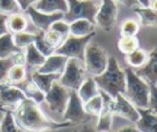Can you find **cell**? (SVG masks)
<instances>
[{"label": "cell", "mask_w": 157, "mask_h": 132, "mask_svg": "<svg viewBox=\"0 0 157 132\" xmlns=\"http://www.w3.org/2000/svg\"><path fill=\"white\" fill-rule=\"evenodd\" d=\"M23 54H25V66L27 71L37 70L39 66L43 65L45 60V56L34 46V44H29L28 46H26L23 49Z\"/></svg>", "instance_id": "18"}, {"label": "cell", "mask_w": 157, "mask_h": 132, "mask_svg": "<svg viewBox=\"0 0 157 132\" xmlns=\"http://www.w3.org/2000/svg\"><path fill=\"white\" fill-rule=\"evenodd\" d=\"M31 21L27 17V15L23 11L20 12H15L11 15H7L6 17V27H7V32L11 34L18 33V32H23V31H29V26H31Z\"/></svg>", "instance_id": "16"}, {"label": "cell", "mask_w": 157, "mask_h": 132, "mask_svg": "<svg viewBox=\"0 0 157 132\" xmlns=\"http://www.w3.org/2000/svg\"><path fill=\"white\" fill-rule=\"evenodd\" d=\"M70 92L71 90L67 89L66 87H64L63 84H60L59 81H55L52 84L50 89L45 93L43 103L47 104L48 109L52 112L63 115V112L66 108L69 97H70Z\"/></svg>", "instance_id": "9"}, {"label": "cell", "mask_w": 157, "mask_h": 132, "mask_svg": "<svg viewBox=\"0 0 157 132\" xmlns=\"http://www.w3.org/2000/svg\"><path fill=\"white\" fill-rule=\"evenodd\" d=\"M83 65L87 75L91 77H96L105 70L108 65V55L99 45L88 43L85 50Z\"/></svg>", "instance_id": "6"}, {"label": "cell", "mask_w": 157, "mask_h": 132, "mask_svg": "<svg viewBox=\"0 0 157 132\" xmlns=\"http://www.w3.org/2000/svg\"><path fill=\"white\" fill-rule=\"evenodd\" d=\"M148 109H151V110L157 115V84H151V88H150Z\"/></svg>", "instance_id": "38"}, {"label": "cell", "mask_w": 157, "mask_h": 132, "mask_svg": "<svg viewBox=\"0 0 157 132\" xmlns=\"http://www.w3.org/2000/svg\"><path fill=\"white\" fill-rule=\"evenodd\" d=\"M113 115H118L129 120L130 122L135 123L139 120V110L135 105H132L124 94H118L114 98V106H113Z\"/></svg>", "instance_id": "13"}, {"label": "cell", "mask_w": 157, "mask_h": 132, "mask_svg": "<svg viewBox=\"0 0 157 132\" xmlns=\"http://www.w3.org/2000/svg\"><path fill=\"white\" fill-rule=\"evenodd\" d=\"M87 71L85 68L83 61L75 59V57H69L65 65L64 71L61 72L59 77V83L66 87L70 90H77L78 87L82 84V82L87 78Z\"/></svg>", "instance_id": "5"}, {"label": "cell", "mask_w": 157, "mask_h": 132, "mask_svg": "<svg viewBox=\"0 0 157 132\" xmlns=\"http://www.w3.org/2000/svg\"><path fill=\"white\" fill-rule=\"evenodd\" d=\"M83 108L88 115L98 117L99 114L102 112V109H103V100H102L101 94L98 93L97 95H94L93 98H91L86 103H83Z\"/></svg>", "instance_id": "29"}, {"label": "cell", "mask_w": 157, "mask_h": 132, "mask_svg": "<svg viewBox=\"0 0 157 132\" xmlns=\"http://www.w3.org/2000/svg\"><path fill=\"white\" fill-rule=\"evenodd\" d=\"M27 68L25 65H12L7 72L6 81L11 84H18L27 78Z\"/></svg>", "instance_id": "27"}, {"label": "cell", "mask_w": 157, "mask_h": 132, "mask_svg": "<svg viewBox=\"0 0 157 132\" xmlns=\"http://www.w3.org/2000/svg\"><path fill=\"white\" fill-rule=\"evenodd\" d=\"M6 17L7 15L0 13V35L7 33V27H6Z\"/></svg>", "instance_id": "40"}, {"label": "cell", "mask_w": 157, "mask_h": 132, "mask_svg": "<svg viewBox=\"0 0 157 132\" xmlns=\"http://www.w3.org/2000/svg\"><path fill=\"white\" fill-rule=\"evenodd\" d=\"M147 56H148V54L145 50H142V49L139 48V49H136V50L126 54L125 55V61H126V64L129 65L130 68L137 70V68L142 67L146 64Z\"/></svg>", "instance_id": "26"}, {"label": "cell", "mask_w": 157, "mask_h": 132, "mask_svg": "<svg viewBox=\"0 0 157 132\" xmlns=\"http://www.w3.org/2000/svg\"><path fill=\"white\" fill-rule=\"evenodd\" d=\"M99 90L107 93L112 98L118 94H124L125 90V72L120 68L117 59L114 56L108 57V65L105 70L93 77Z\"/></svg>", "instance_id": "2"}, {"label": "cell", "mask_w": 157, "mask_h": 132, "mask_svg": "<svg viewBox=\"0 0 157 132\" xmlns=\"http://www.w3.org/2000/svg\"><path fill=\"white\" fill-rule=\"evenodd\" d=\"M20 11L21 9L16 0H0V13L11 15Z\"/></svg>", "instance_id": "35"}, {"label": "cell", "mask_w": 157, "mask_h": 132, "mask_svg": "<svg viewBox=\"0 0 157 132\" xmlns=\"http://www.w3.org/2000/svg\"><path fill=\"white\" fill-rule=\"evenodd\" d=\"M76 93H77L78 98L81 99V101L86 103L88 99H91L94 95H97L99 93V89L97 87V83H96L94 78L91 77V76H87V78L82 82V84L78 87Z\"/></svg>", "instance_id": "22"}, {"label": "cell", "mask_w": 157, "mask_h": 132, "mask_svg": "<svg viewBox=\"0 0 157 132\" xmlns=\"http://www.w3.org/2000/svg\"><path fill=\"white\" fill-rule=\"evenodd\" d=\"M77 132H96V130H94V126H90L85 123L81 130H77Z\"/></svg>", "instance_id": "43"}, {"label": "cell", "mask_w": 157, "mask_h": 132, "mask_svg": "<svg viewBox=\"0 0 157 132\" xmlns=\"http://www.w3.org/2000/svg\"><path fill=\"white\" fill-rule=\"evenodd\" d=\"M15 65L12 61V57L9 59H0V83L5 82L7 78V72L10 70V67Z\"/></svg>", "instance_id": "37"}, {"label": "cell", "mask_w": 157, "mask_h": 132, "mask_svg": "<svg viewBox=\"0 0 157 132\" xmlns=\"http://www.w3.org/2000/svg\"><path fill=\"white\" fill-rule=\"evenodd\" d=\"M50 29L58 32V33L63 37V39H65V38H67V37L70 35V26H69V23H67L66 21H64L63 18H61V20H58V21H55V22H53L52 26H50Z\"/></svg>", "instance_id": "36"}, {"label": "cell", "mask_w": 157, "mask_h": 132, "mask_svg": "<svg viewBox=\"0 0 157 132\" xmlns=\"http://www.w3.org/2000/svg\"><path fill=\"white\" fill-rule=\"evenodd\" d=\"M117 132H139V130L136 128L135 125H129V126H124V127L119 128Z\"/></svg>", "instance_id": "42"}, {"label": "cell", "mask_w": 157, "mask_h": 132, "mask_svg": "<svg viewBox=\"0 0 157 132\" xmlns=\"http://www.w3.org/2000/svg\"><path fill=\"white\" fill-rule=\"evenodd\" d=\"M94 37V33H91L85 37H75V35H69L67 38L64 39V42L55 49L56 54L64 55L67 59L69 57H75L78 60L83 61L85 56V50L88 43H91V39Z\"/></svg>", "instance_id": "7"}, {"label": "cell", "mask_w": 157, "mask_h": 132, "mask_svg": "<svg viewBox=\"0 0 157 132\" xmlns=\"http://www.w3.org/2000/svg\"><path fill=\"white\" fill-rule=\"evenodd\" d=\"M25 98V93L17 86L7 81L0 83V108L6 109V111H12Z\"/></svg>", "instance_id": "11"}, {"label": "cell", "mask_w": 157, "mask_h": 132, "mask_svg": "<svg viewBox=\"0 0 157 132\" xmlns=\"http://www.w3.org/2000/svg\"><path fill=\"white\" fill-rule=\"evenodd\" d=\"M140 29V23L134 18H126L120 26L121 37H136Z\"/></svg>", "instance_id": "31"}, {"label": "cell", "mask_w": 157, "mask_h": 132, "mask_svg": "<svg viewBox=\"0 0 157 132\" xmlns=\"http://www.w3.org/2000/svg\"><path fill=\"white\" fill-rule=\"evenodd\" d=\"M33 44H34V46H36V48H37V49H38L45 57L55 53V49H54L53 46H50V45L44 40V38H43V32H40V31L37 32V34H36V39H34Z\"/></svg>", "instance_id": "33"}, {"label": "cell", "mask_w": 157, "mask_h": 132, "mask_svg": "<svg viewBox=\"0 0 157 132\" xmlns=\"http://www.w3.org/2000/svg\"><path fill=\"white\" fill-rule=\"evenodd\" d=\"M137 110L140 116L135 126L139 132H157V115L148 108Z\"/></svg>", "instance_id": "17"}, {"label": "cell", "mask_w": 157, "mask_h": 132, "mask_svg": "<svg viewBox=\"0 0 157 132\" xmlns=\"http://www.w3.org/2000/svg\"><path fill=\"white\" fill-rule=\"evenodd\" d=\"M118 49L124 55L139 49V39L136 37H120L118 40Z\"/></svg>", "instance_id": "32"}, {"label": "cell", "mask_w": 157, "mask_h": 132, "mask_svg": "<svg viewBox=\"0 0 157 132\" xmlns=\"http://www.w3.org/2000/svg\"><path fill=\"white\" fill-rule=\"evenodd\" d=\"M125 90L124 97L137 109L148 108L151 86L141 78L134 68H125Z\"/></svg>", "instance_id": "3"}, {"label": "cell", "mask_w": 157, "mask_h": 132, "mask_svg": "<svg viewBox=\"0 0 157 132\" xmlns=\"http://www.w3.org/2000/svg\"><path fill=\"white\" fill-rule=\"evenodd\" d=\"M135 72L150 86L157 84V45L150 51L146 64L142 67L135 70Z\"/></svg>", "instance_id": "14"}, {"label": "cell", "mask_w": 157, "mask_h": 132, "mask_svg": "<svg viewBox=\"0 0 157 132\" xmlns=\"http://www.w3.org/2000/svg\"><path fill=\"white\" fill-rule=\"evenodd\" d=\"M67 11L64 13L63 20L67 23L75 20H88L94 23V17L101 6V0H66Z\"/></svg>", "instance_id": "4"}, {"label": "cell", "mask_w": 157, "mask_h": 132, "mask_svg": "<svg viewBox=\"0 0 157 132\" xmlns=\"http://www.w3.org/2000/svg\"><path fill=\"white\" fill-rule=\"evenodd\" d=\"M74 132H77V131H74Z\"/></svg>", "instance_id": "47"}, {"label": "cell", "mask_w": 157, "mask_h": 132, "mask_svg": "<svg viewBox=\"0 0 157 132\" xmlns=\"http://www.w3.org/2000/svg\"><path fill=\"white\" fill-rule=\"evenodd\" d=\"M60 77V75H56V73H42V72H38L37 70H33L29 72V78L34 82V84L43 92V93H47L52 84L58 81Z\"/></svg>", "instance_id": "20"}, {"label": "cell", "mask_w": 157, "mask_h": 132, "mask_svg": "<svg viewBox=\"0 0 157 132\" xmlns=\"http://www.w3.org/2000/svg\"><path fill=\"white\" fill-rule=\"evenodd\" d=\"M66 61H67V57L66 56L54 53V54H52V55H49V56L45 57L43 65L39 66L37 68V71L38 72H42V73H56V75H61V72L65 68Z\"/></svg>", "instance_id": "15"}, {"label": "cell", "mask_w": 157, "mask_h": 132, "mask_svg": "<svg viewBox=\"0 0 157 132\" xmlns=\"http://www.w3.org/2000/svg\"><path fill=\"white\" fill-rule=\"evenodd\" d=\"M0 132H25L15 121L11 111H5L0 122Z\"/></svg>", "instance_id": "30"}, {"label": "cell", "mask_w": 157, "mask_h": 132, "mask_svg": "<svg viewBox=\"0 0 157 132\" xmlns=\"http://www.w3.org/2000/svg\"><path fill=\"white\" fill-rule=\"evenodd\" d=\"M17 51H20V49L15 45L11 33L7 32L0 35V59H9Z\"/></svg>", "instance_id": "24"}, {"label": "cell", "mask_w": 157, "mask_h": 132, "mask_svg": "<svg viewBox=\"0 0 157 132\" xmlns=\"http://www.w3.org/2000/svg\"><path fill=\"white\" fill-rule=\"evenodd\" d=\"M34 9L45 13L53 12H63L67 11V1L66 0H37L33 5Z\"/></svg>", "instance_id": "21"}, {"label": "cell", "mask_w": 157, "mask_h": 132, "mask_svg": "<svg viewBox=\"0 0 157 132\" xmlns=\"http://www.w3.org/2000/svg\"><path fill=\"white\" fill-rule=\"evenodd\" d=\"M118 17V5L114 0H101V6L94 17V24L105 32L112 31Z\"/></svg>", "instance_id": "10"}, {"label": "cell", "mask_w": 157, "mask_h": 132, "mask_svg": "<svg viewBox=\"0 0 157 132\" xmlns=\"http://www.w3.org/2000/svg\"><path fill=\"white\" fill-rule=\"evenodd\" d=\"M2 116H4V112H1V111H0V122H1V119H2Z\"/></svg>", "instance_id": "46"}, {"label": "cell", "mask_w": 157, "mask_h": 132, "mask_svg": "<svg viewBox=\"0 0 157 132\" xmlns=\"http://www.w3.org/2000/svg\"><path fill=\"white\" fill-rule=\"evenodd\" d=\"M135 12L139 15L140 23L145 27H157V11L148 7L136 6Z\"/></svg>", "instance_id": "25"}, {"label": "cell", "mask_w": 157, "mask_h": 132, "mask_svg": "<svg viewBox=\"0 0 157 132\" xmlns=\"http://www.w3.org/2000/svg\"><path fill=\"white\" fill-rule=\"evenodd\" d=\"M91 117L92 116L88 115L85 111L83 103L78 98L76 90H71L69 100H67V104H66V108H65V110L63 112L64 121L71 123V126H76V125L88 123Z\"/></svg>", "instance_id": "8"}, {"label": "cell", "mask_w": 157, "mask_h": 132, "mask_svg": "<svg viewBox=\"0 0 157 132\" xmlns=\"http://www.w3.org/2000/svg\"><path fill=\"white\" fill-rule=\"evenodd\" d=\"M36 34L37 33H33L29 31H23V32H18V33L12 34V39H13L15 45L20 50H23L29 44H33V42L36 39Z\"/></svg>", "instance_id": "28"}, {"label": "cell", "mask_w": 157, "mask_h": 132, "mask_svg": "<svg viewBox=\"0 0 157 132\" xmlns=\"http://www.w3.org/2000/svg\"><path fill=\"white\" fill-rule=\"evenodd\" d=\"M115 2H120L121 5L126 6V7H136V6H140L137 0H114Z\"/></svg>", "instance_id": "41"}, {"label": "cell", "mask_w": 157, "mask_h": 132, "mask_svg": "<svg viewBox=\"0 0 157 132\" xmlns=\"http://www.w3.org/2000/svg\"><path fill=\"white\" fill-rule=\"evenodd\" d=\"M17 1V4H18V6H20V9H21V11H26L29 6H32L37 0H16Z\"/></svg>", "instance_id": "39"}, {"label": "cell", "mask_w": 157, "mask_h": 132, "mask_svg": "<svg viewBox=\"0 0 157 132\" xmlns=\"http://www.w3.org/2000/svg\"><path fill=\"white\" fill-rule=\"evenodd\" d=\"M70 26V34L75 37H85L91 33H94V27L96 24L90 22L88 20H75L69 23Z\"/></svg>", "instance_id": "23"}, {"label": "cell", "mask_w": 157, "mask_h": 132, "mask_svg": "<svg viewBox=\"0 0 157 132\" xmlns=\"http://www.w3.org/2000/svg\"><path fill=\"white\" fill-rule=\"evenodd\" d=\"M150 7L155 11H157V0H151L150 1Z\"/></svg>", "instance_id": "45"}, {"label": "cell", "mask_w": 157, "mask_h": 132, "mask_svg": "<svg viewBox=\"0 0 157 132\" xmlns=\"http://www.w3.org/2000/svg\"><path fill=\"white\" fill-rule=\"evenodd\" d=\"M27 17L29 18L31 23L33 24V27L37 29V31H40V32H44L47 29L50 28L52 23L58 21V20H61L64 13L63 12H53V13H45V12H42V11H38L37 9H34L33 6H29L26 11H23Z\"/></svg>", "instance_id": "12"}, {"label": "cell", "mask_w": 157, "mask_h": 132, "mask_svg": "<svg viewBox=\"0 0 157 132\" xmlns=\"http://www.w3.org/2000/svg\"><path fill=\"white\" fill-rule=\"evenodd\" d=\"M43 38H44V40H45L50 46H53L54 49H56V48L64 42L63 37H61L58 32H55V31H53V29H50V28L43 32Z\"/></svg>", "instance_id": "34"}, {"label": "cell", "mask_w": 157, "mask_h": 132, "mask_svg": "<svg viewBox=\"0 0 157 132\" xmlns=\"http://www.w3.org/2000/svg\"><path fill=\"white\" fill-rule=\"evenodd\" d=\"M23 93H25V95H26V98L27 99H31L32 101H34L36 104H42L43 101H44V95H45V93H43L36 84H34V82L29 78V77H27L25 81H22L21 83H18V84H16Z\"/></svg>", "instance_id": "19"}, {"label": "cell", "mask_w": 157, "mask_h": 132, "mask_svg": "<svg viewBox=\"0 0 157 132\" xmlns=\"http://www.w3.org/2000/svg\"><path fill=\"white\" fill-rule=\"evenodd\" d=\"M16 123L25 132H47L64 127H71L69 122H55L50 120L39 108L38 104L31 99L25 98L12 111Z\"/></svg>", "instance_id": "1"}, {"label": "cell", "mask_w": 157, "mask_h": 132, "mask_svg": "<svg viewBox=\"0 0 157 132\" xmlns=\"http://www.w3.org/2000/svg\"><path fill=\"white\" fill-rule=\"evenodd\" d=\"M150 1H151V0H137L139 5L142 6V7H148V6H150Z\"/></svg>", "instance_id": "44"}]
</instances>
